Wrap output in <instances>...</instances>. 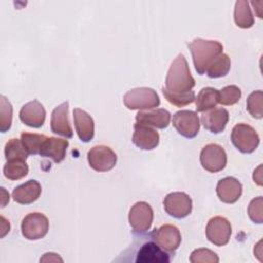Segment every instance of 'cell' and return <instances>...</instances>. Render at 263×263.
<instances>
[{
	"label": "cell",
	"instance_id": "29",
	"mask_svg": "<svg viewBox=\"0 0 263 263\" xmlns=\"http://www.w3.org/2000/svg\"><path fill=\"white\" fill-rule=\"evenodd\" d=\"M263 92L262 90H255L247 99V110L248 112L257 119L263 117Z\"/></svg>",
	"mask_w": 263,
	"mask_h": 263
},
{
	"label": "cell",
	"instance_id": "13",
	"mask_svg": "<svg viewBox=\"0 0 263 263\" xmlns=\"http://www.w3.org/2000/svg\"><path fill=\"white\" fill-rule=\"evenodd\" d=\"M173 125L181 136L192 139L198 134L200 123L196 112L180 110L173 115Z\"/></svg>",
	"mask_w": 263,
	"mask_h": 263
},
{
	"label": "cell",
	"instance_id": "7",
	"mask_svg": "<svg viewBox=\"0 0 263 263\" xmlns=\"http://www.w3.org/2000/svg\"><path fill=\"white\" fill-rule=\"evenodd\" d=\"M49 228V222L45 215L34 212L28 214L21 224L22 234L29 240H37L43 238Z\"/></svg>",
	"mask_w": 263,
	"mask_h": 263
},
{
	"label": "cell",
	"instance_id": "1",
	"mask_svg": "<svg viewBox=\"0 0 263 263\" xmlns=\"http://www.w3.org/2000/svg\"><path fill=\"white\" fill-rule=\"evenodd\" d=\"M195 80L190 73V69L185 57L179 53L173 61L165 77V89L173 95H182L192 90Z\"/></svg>",
	"mask_w": 263,
	"mask_h": 263
},
{
	"label": "cell",
	"instance_id": "27",
	"mask_svg": "<svg viewBox=\"0 0 263 263\" xmlns=\"http://www.w3.org/2000/svg\"><path fill=\"white\" fill-rule=\"evenodd\" d=\"M4 155L7 160H26L28 158V151L25 149L21 140L12 138L8 140L4 147Z\"/></svg>",
	"mask_w": 263,
	"mask_h": 263
},
{
	"label": "cell",
	"instance_id": "26",
	"mask_svg": "<svg viewBox=\"0 0 263 263\" xmlns=\"http://www.w3.org/2000/svg\"><path fill=\"white\" fill-rule=\"evenodd\" d=\"M29 173V166L26 160H7L3 166V175L11 181L20 180Z\"/></svg>",
	"mask_w": 263,
	"mask_h": 263
},
{
	"label": "cell",
	"instance_id": "31",
	"mask_svg": "<svg viewBox=\"0 0 263 263\" xmlns=\"http://www.w3.org/2000/svg\"><path fill=\"white\" fill-rule=\"evenodd\" d=\"M241 98V90L236 85H227L219 90V103L224 106H232Z\"/></svg>",
	"mask_w": 263,
	"mask_h": 263
},
{
	"label": "cell",
	"instance_id": "24",
	"mask_svg": "<svg viewBox=\"0 0 263 263\" xmlns=\"http://www.w3.org/2000/svg\"><path fill=\"white\" fill-rule=\"evenodd\" d=\"M234 22L237 27L242 29L251 28L254 23V16L247 0H238L234 7Z\"/></svg>",
	"mask_w": 263,
	"mask_h": 263
},
{
	"label": "cell",
	"instance_id": "8",
	"mask_svg": "<svg viewBox=\"0 0 263 263\" xmlns=\"http://www.w3.org/2000/svg\"><path fill=\"white\" fill-rule=\"evenodd\" d=\"M151 237L165 252L174 255L181 245V233L177 226L164 224L150 232Z\"/></svg>",
	"mask_w": 263,
	"mask_h": 263
},
{
	"label": "cell",
	"instance_id": "9",
	"mask_svg": "<svg viewBox=\"0 0 263 263\" xmlns=\"http://www.w3.org/2000/svg\"><path fill=\"white\" fill-rule=\"evenodd\" d=\"M200 164L210 173L222 171L227 163V155L224 148L218 144H208L200 151Z\"/></svg>",
	"mask_w": 263,
	"mask_h": 263
},
{
	"label": "cell",
	"instance_id": "20",
	"mask_svg": "<svg viewBox=\"0 0 263 263\" xmlns=\"http://www.w3.org/2000/svg\"><path fill=\"white\" fill-rule=\"evenodd\" d=\"M73 118L79 140L84 143L90 142L95 136V122L92 117L84 110L75 108L73 110Z\"/></svg>",
	"mask_w": 263,
	"mask_h": 263
},
{
	"label": "cell",
	"instance_id": "2",
	"mask_svg": "<svg viewBox=\"0 0 263 263\" xmlns=\"http://www.w3.org/2000/svg\"><path fill=\"white\" fill-rule=\"evenodd\" d=\"M188 47L192 54L194 68L199 75H203L210 64L223 53V45L217 40L195 38L188 43Z\"/></svg>",
	"mask_w": 263,
	"mask_h": 263
},
{
	"label": "cell",
	"instance_id": "4",
	"mask_svg": "<svg viewBox=\"0 0 263 263\" xmlns=\"http://www.w3.org/2000/svg\"><path fill=\"white\" fill-rule=\"evenodd\" d=\"M123 103L129 110H150L160 105L159 97L153 88L137 87L123 96Z\"/></svg>",
	"mask_w": 263,
	"mask_h": 263
},
{
	"label": "cell",
	"instance_id": "12",
	"mask_svg": "<svg viewBox=\"0 0 263 263\" xmlns=\"http://www.w3.org/2000/svg\"><path fill=\"white\" fill-rule=\"evenodd\" d=\"M230 222L221 216H216L209 220L205 227V235L210 242L222 247L228 243L231 236Z\"/></svg>",
	"mask_w": 263,
	"mask_h": 263
},
{
	"label": "cell",
	"instance_id": "6",
	"mask_svg": "<svg viewBox=\"0 0 263 263\" xmlns=\"http://www.w3.org/2000/svg\"><path fill=\"white\" fill-rule=\"evenodd\" d=\"M128 222L135 234L147 232L153 222V210L146 201L136 202L129 210Z\"/></svg>",
	"mask_w": 263,
	"mask_h": 263
},
{
	"label": "cell",
	"instance_id": "33",
	"mask_svg": "<svg viewBox=\"0 0 263 263\" xmlns=\"http://www.w3.org/2000/svg\"><path fill=\"white\" fill-rule=\"evenodd\" d=\"M190 262L192 263H199V262H202V263H218L219 262V257L218 255L209 250V249H204V248H201V249H196L194 250L191 255H190Z\"/></svg>",
	"mask_w": 263,
	"mask_h": 263
},
{
	"label": "cell",
	"instance_id": "19",
	"mask_svg": "<svg viewBox=\"0 0 263 263\" xmlns=\"http://www.w3.org/2000/svg\"><path fill=\"white\" fill-rule=\"evenodd\" d=\"M136 121L137 123H142L151 127L163 129L167 127L171 122V114L167 110L161 108L143 110L137 113Z\"/></svg>",
	"mask_w": 263,
	"mask_h": 263
},
{
	"label": "cell",
	"instance_id": "10",
	"mask_svg": "<svg viewBox=\"0 0 263 263\" xmlns=\"http://www.w3.org/2000/svg\"><path fill=\"white\" fill-rule=\"evenodd\" d=\"M87 161L96 172H108L115 166L117 155L110 147L97 145L87 152Z\"/></svg>",
	"mask_w": 263,
	"mask_h": 263
},
{
	"label": "cell",
	"instance_id": "11",
	"mask_svg": "<svg viewBox=\"0 0 263 263\" xmlns=\"http://www.w3.org/2000/svg\"><path fill=\"white\" fill-rule=\"evenodd\" d=\"M163 208L170 216L183 219L191 214L192 199L185 192H172L164 197Z\"/></svg>",
	"mask_w": 263,
	"mask_h": 263
},
{
	"label": "cell",
	"instance_id": "34",
	"mask_svg": "<svg viewBox=\"0 0 263 263\" xmlns=\"http://www.w3.org/2000/svg\"><path fill=\"white\" fill-rule=\"evenodd\" d=\"M262 205H263V198L262 196H258L251 200L249 208H248V214L250 219L254 223L261 224L263 222V214H262Z\"/></svg>",
	"mask_w": 263,
	"mask_h": 263
},
{
	"label": "cell",
	"instance_id": "18",
	"mask_svg": "<svg viewBox=\"0 0 263 263\" xmlns=\"http://www.w3.org/2000/svg\"><path fill=\"white\" fill-rule=\"evenodd\" d=\"M229 120V113L225 108H214L202 113L200 121L205 129L213 134L223 132Z\"/></svg>",
	"mask_w": 263,
	"mask_h": 263
},
{
	"label": "cell",
	"instance_id": "5",
	"mask_svg": "<svg viewBox=\"0 0 263 263\" xmlns=\"http://www.w3.org/2000/svg\"><path fill=\"white\" fill-rule=\"evenodd\" d=\"M231 142L241 153L249 154L258 148L260 137L251 125L247 123H237L231 130Z\"/></svg>",
	"mask_w": 263,
	"mask_h": 263
},
{
	"label": "cell",
	"instance_id": "23",
	"mask_svg": "<svg viewBox=\"0 0 263 263\" xmlns=\"http://www.w3.org/2000/svg\"><path fill=\"white\" fill-rule=\"evenodd\" d=\"M219 104V90L214 87H203L195 98L197 112L214 109Z\"/></svg>",
	"mask_w": 263,
	"mask_h": 263
},
{
	"label": "cell",
	"instance_id": "30",
	"mask_svg": "<svg viewBox=\"0 0 263 263\" xmlns=\"http://www.w3.org/2000/svg\"><path fill=\"white\" fill-rule=\"evenodd\" d=\"M0 132H7L12 122V106L6 97H0Z\"/></svg>",
	"mask_w": 263,
	"mask_h": 263
},
{
	"label": "cell",
	"instance_id": "22",
	"mask_svg": "<svg viewBox=\"0 0 263 263\" xmlns=\"http://www.w3.org/2000/svg\"><path fill=\"white\" fill-rule=\"evenodd\" d=\"M41 194V185L36 180H29L15 187L12 191V198L21 204H30L36 201Z\"/></svg>",
	"mask_w": 263,
	"mask_h": 263
},
{
	"label": "cell",
	"instance_id": "25",
	"mask_svg": "<svg viewBox=\"0 0 263 263\" xmlns=\"http://www.w3.org/2000/svg\"><path fill=\"white\" fill-rule=\"evenodd\" d=\"M230 66H231V62L228 54L221 53L206 68L205 74L210 78L224 77L228 74L230 70Z\"/></svg>",
	"mask_w": 263,
	"mask_h": 263
},
{
	"label": "cell",
	"instance_id": "35",
	"mask_svg": "<svg viewBox=\"0 0 263 263\" xmlns=\"http://www.w3.org/2000/svg\"><path fill=\"white\" fill-rule=\"evenodd\" d=\"M57 262V261H60V262H63V259L58 256V254H54V253H46L44 254V256L42 258H40V262Z\"/></svg>",
	"mask_w": 263,
	"mask_h": 263
},
{
	"label": "cell",
	"instance_id": "3",
	"mask_svg": "<svg viewBox=\"0 0 263 263\" xmlns=\"http://www.w3.org/2000/svg\"><path fill=\"white\" fill-rule=\"evenodd\" d=\"M132 252L126 255H135L134 259L137 263H168L171 262L172 254L161 249L155 240L148 235L139 237L133 246H130Z\"/></svg>",
	"mask_w": 263,
	"mask_h": 263
},
{
	"label": "cell",
	"instance_id": "17",
	"mask_svg": "<svg viewBox=\"0 0 263 263\" xmlns=\"http://www.w3.org/2000/svg\"><path fill=\"white\" fill-rule=\"evenodd\" d=\"M216 191L222 202L234 203L242 194V185L237 179L233 177H226L218 182Z\"/></svg>",
	"mask_w": 263,
	"mask_h": 263
},
{
	"label": "cell",
	"instance_id": "15",
	"mask_svg": "<svg viewBox=\"0 0 263 263\" xmlns=\"http://www.w3.org/2000/svg\"><path fill=\"white\" fill-rule=\"evenodd\" d=\"M46 111L38 100H33L25 104L20 110L21 121L34 128L41 127L45 122Z\"/></svg>",
	"mask_w": 263,
	"mask_h": 263
},
{
	"label": "cell",
	"instance_id": "21",
	"mask_svg": "<svg viewBox=\"0 0 263 263\" xmlns=\"http://www.w3.org/2000/svg\"><path fill=\"white\" fill-rule=\"evenodd\" d=\"M69 146L68 140L55 137H47L42 145L40 156L52 159L55 163L62 162L66 157L67 148Z\"/></svg>",
	"mask_w": 263,
	"mask_h": 263
},
{
	"label": "cell",
	"instance_id": "28",
	"mask_svg": "<svg viewBox=\"0 0 263 263\" xmlns=\"http://www.w3.org/2000/svg\"><path fill=\"white\" fill-rule=\"evenodd\" d=\"M46 139L47 137L45 135H40V134L22 133L21 135V141L25 149L28 151L29 154H33V155L40 154L42 145Z\"/></svg>",
	"mask_w": 263,
	"mask_h": 263
},
{
	"label": "cell",
	"instance_id": "14",
	"mask_svg": "<svg viewBox=\"0 0 263 263\" xmlns=\"http://www.w3.org/2000/svg\"><path fill=\"white\" fill-rule=\"evenodd\" d=\"M50 128L52 133L65 137L66 139L73 137V129L69 121L68 102H64L53 109L50 119Z\"/></svg>",
	"mask_w": 263,
	"mask_h": 263
},
{
	"label": "cell",
	"instance_id": "32",
	"mask_svg": "<svg viewBox=\"0 0 263 263\" xmlns=\"http://www.w3.org/2000/svg\"><path fill=\"white\" fill-rule=\"evenodd\" d=\"M161 90L166 101L176 107H184L192 104L195 101V93L193 90H190L182 95H173L168 92L164 87H162Z\"/></svg>",
	"mask_w": 263,
	"mask_h": 263
},
{
	"label": "cell",
	"instance_id": "16",
	"mask_svg": "<svg viewBox=\"0 0 263 263\" xmlns=\"http://www.w3.org/2000/svg\"><path fill=\"white\" fill-rule=\"evenodd\" d=\"M133 143L142 150H152L159 144V135L151 126L136 123L134 125Z\"/></svg>",
	"mask_w": 263,
	"mask_h": 263
}]
</instances>
